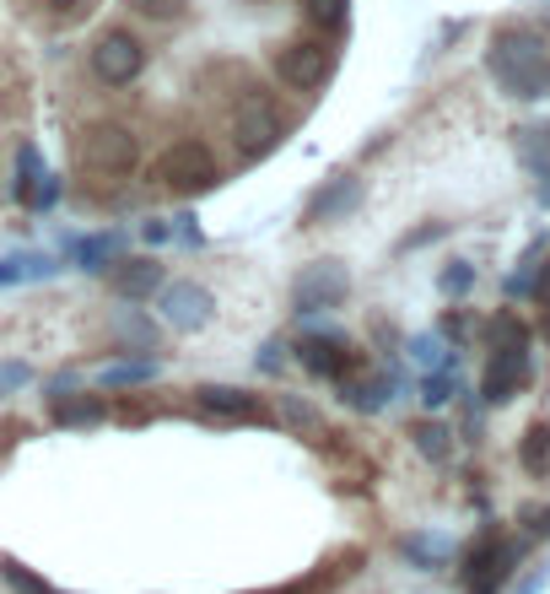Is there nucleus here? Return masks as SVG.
Instances as JSON below:
<instances>
[{
  "mask_svg": "<svg viewBox=\"0 0 550 594\" xmlns=\"http://www.w3.org/2000/svg\"><path fill=\"white\" fill-rule=\"evenodd\" d=\"M491 76L508 98H550V49L529 27H502L491 38Z\"/></svg>",
  "mask_w": 550,
  "mask_h": 594,
  "instance_id": "nucleus-1",
  "label": "nucleus"
},
{
  "mask_svg": "<svg viewBox=\"0 0 550 594\" xmlns=\"http://www.w3.org/2000/svg\"><path fill=\"white\" fill-rule=\"evenodd\" d=\"M76 162H82L92 178H125V173H136V162H140L136 131H130V125H114V120L87 125L82 141H76Z\"/></svg>",
  "mask_w": 550,
  "mask_h": 594,
  "instance_id": "nucleus-2",
  "label": "nucleus"
},
{
  "mask_svg": "<svg viewBox=\"0 0 550 594\" xmlns=\"http://www.w3.org/2000/svg\"><path fill=\"white\" fill-rule=\"evenodd\" d=\"M157 173H162V184L178 189V195H200V189H211V184L222 178V173H216V157H211L205 141H173V147L162 151Z\"/></svg>",
  "mask_w": 550,
  "mask_h": 594,
  "instance_id": "nucleus-3",
  "label": "nucleus"
},
{
  "mask_svg": "<svg viewBox=\"0 0 550 594\" xmlns=\"http://www.w3.org/2000/svg\"><path fill=\"white\" fill-rule=\"evenodd\" d=\"M346 287H351V276H346L340 260H313V265H302V276L291 282V297H297L302 313H329V308L346 297Z\"/></svg>",
  "mask_w": 550,
  "mask_h": 594,
  "instance_id": "nucleus-4",
  "label": "nucleus"
},
{
  "mask_svg": "<svg viewBox=\"0 0 550 594\" xmlns=\"http://www.w3.org/2000/svg\"><path fill=\"white\" fill-rule=\"evenodd\" d=\"M140 65H146V49H140V38H130V33H103L98 49H92V76L109 82V87L136 82Z\"/></svg>",
  "mask_w": 550,
  "mask_h": 594,
  "instance_id": "nucleus-5",
  "label": "nucleus"
},
{
  "mask_svg": "<svg viewBox=\"0 0 550 594\" xmlns=\"http://www.w3.org/2000/svg\"><path fill=\"white\" fill-rule=\"evenodd\" d=\"M524 379H529V357H524V346H497V357L486 362L480 395H486L491 406H502V400H513V395L524 389Z\"/></svg>",
  "mask_w": 550,
  "mask_h": 594,
  "instance_id": "nucleus-6",
  "label": "nucleus"
},
{
  "mask_svg": "<svg viewBox=\"0 0 550 594\" xmlns=\"http://www.w3.org/2000/svg\"><path fill=\"white\" fill-rule=\"evenodd\" d=\"M329 71H335V54L324 44H291V49H280V82L297 87V92L318 87Z\"/></svg>",
  "mask_w": 550,
  "mask_h": 594,
  "instance_id": "nucleus-7",
  "label": "nucleus"
},
{
  "mask_svg": "<svg viewBox=\"0 0 550 594\" xmlns=\"http://www.w3.org/2000/svg\"><path fill=\"white\" fill-rule=\"evenodd\" d=\"M233 136H238V147L249 151H271L275 136H280V114H275V103H265V98H249L238 114H233Z\"/></svg>",
  "mask_w": 550,
  "mask_h": 594,
  "instance_id": "nucleus-8",
  "label": "nucleus"
},
{
  "mask_svg": "<svg viewBox=\"0 0 550 594\" xmlns=\"http://www.w3.org/2000/svg\"><path fill=\"white\" fill-rule=\"evenodd\" d=\"M211 293L205 287H195V282H173V287H162V319L173 324V330H200L205 319H211Z\"/></svg>",
  "mask_w": 550,
  "mask_h": 594,
  "instance_id": "nucleus-9",
  "label": "nucleus"
},
{
  "mask_svg": "<svg viewBox=\"0 0 550 594\" xmlns=\"http://www.w3.org/2000/svg\"><path fill=\"white\" fill-rule=\"evenodd\" d=\"M362 206V178H351V173H340V178H329L313 200H308V227H324V222H340L346 211H357Z\"/></svg>",
  "mask_w": 550,
  "mask_h": 594,
  "instance_id": "nucleus-10",
  "label": "nucleus"
},
{
  "mask_svg": "<svg viewBox=\"0 0 550 594\" xmlns=\"http://www.w3.org/2000/svg\"><path fill=\"white\" fill-rule=\"evenodd\" d=\"M195 406H200L205 417H216V422H254V417H260V395L233 389V384H205V389L195 395Z\"/></svg>",
  "mask_w": 550,
  "mask_h": 594,
  "instance_id": "nucleus-11",
  "label": "nucleus"
},
{
  "mask_svg": "<svg viewBox=\"0 0 550 594\" xmlns=\"http://www.w3.org/2000/svg\"><path fill=\"white\" fill-rule=\"evenodd\" d=\"M297 357H302V368L318 373V379H340V373H351V357H346L340 341H302Z\"/></svg>",
  "mask_w": 550,
  "mask_h": 594,
  "instance_id": "nucleus-12",
  "label": "nucleus"
},
{
  "mask_svg": "<svg viewBox=\"0 0 550 594\" xmlns=\"http://www.w3.org/2000/svg\"><path fill=\"white\" fill-rule=\"evenodd\" d=\"M162 287V265L157 260H130L125 271H120V293L125 297H151Z\"/></svg>",
  "mask_w": 550,
  "mask_h": 594,
  "instance_id": "nucleus-13",
  "label": "nucleus"
},
{
  "mask_svg": "<svg viewBox=\"0 0 550 594\" xmlns=\"http://www.w3.org/2000/svg\"><path fill=\"white\" fill-rule=\"evenodd\" d=\"M518 157H524L535 173H550V125L546 131H518Z\"/></svg>",
  "mask_w": 550,
  "mask_h": 594,
  "instance_id": "nucleus-14",
  "label": "nucleus"
},
{
  "mask_svg": "<svg viewBox=\"0 0 550 594\" xmlns=\"http://www.w3.org/2000/svg\"><path fill=\"white\" fill-rule=\"evenodd\" d=\"M54 422H65V428H92V422H103V406H98V400H54Z\"/></svg>",
  "mask_w": 550,
  "mask_h": 594,
  "instance_id": "nucleus-15",
  "label": "nucleus"
},
{
  "mask_svg": "<svg viewBox=\"0 0 550 594\" xmlns=\"http://www.w3.org/2000/svg\"><path fill=\"white\" fill-rule=\"evenodd\" d=\"M524 465H529V470H546L550 465V422H535V428L524 433Z\"/></svg>",
  "mask_w": 550,
  "mask_h": 594,
  "instance_id": "nucleus-16",
  "label": "nucleus"
},
{
  "mask_svg": "<svg viewBox=\"0 0 550 594\" xmlns=\"http://www.w3.org/2000/svg\"><path fill=\"white\" fill-rule=\"evenodd\" d=\"M411 438H415V448H421L426 459H448V428H437V422H415Z\"/></svg>",
  "mask_w": 550,
  "mask_h": 594,
  "instance_id": "nucleus-17",
  "label": "nucleus"
},
{
  "mask_svg": "<svg viewBox=\"0 0 550 594\" xmlns=\"http://www.w3.org/2000/svg\"><path fill=\"white\" fill-rule=\"evenodd\" d=\"M16 173H22V178H16V195H22V200H38L33 178H43V173H38V151H33V147L16 151Z\"/></svg>",
  "mask_w": 550,
  "mask_h": 594,
  "instance_id": "nucleus-18",
  "label": "nucleus"
},
{
  "mask_svg": "<svg viewBox=\"0 0 550 594\" xmlns=\"http://www.w3.org/2000/svg\"><path fill=\"white\" fill-rule=\"evenodd\" d=\"M157 373V362H114L103 368V384H146Z\"/></svg>",
  "mask_w": 550,
  "mask_h": 594,
  "instance_id": "nucleus-19",
  "label": "nucleus"
},
{
  "mask_svg": "<svg viewBox=\"0 0 550 594\" xmlns=\"http://www.w3.org/2000/svg\"><path fill=\"white\" fill-rule=\"evenodd\" d=\"M346 5H351V0H308V16H313L318 27H340V22H346Z\"/></svg>",
  "mask_w": 550,
  "mask_h": 594,
  "instance_id": "nucleus-20",
  "label": "nucleus"
},
{
  "mask_svg": "<svg viewBox=\"0 0 550 594\" xmlns=\"http://www.w3.org/2000/svg\"><path fill=\"white\" fill-rule=\"evenodd\" d=\"M470 287H475V271H470V265H448V271H442V293H470Z\"/></svg>",
  "mask_w": 550,
  "mask_h": 594,
  "instance_id": "nucleus-21",
  "label": "nucleus"
},
{
  "mask_svg": "<svg viewBox=\"0 0 550 594\" xmlns=\"http://www.w3.org/2000/svg\"><path fill=\"white\" fill-rule=\"evenodd\" d=\"M405 552H411L415 562H426V568H432L437 557H448V541H405Z\"/></svg>",
  "mask_w": 550,
  "mask_h": 594,
  "instance_id": "nucleus-22",
  "label": "nucleus"
},
{
  "mask_svg": "<svg viewBox=\"0 0 550 594\" xmlns=\"http://www.w3.org/2000/svg\"><path fill=\"white\" fill-rule=\"evenodd\" d=\"M114 255V238H92V244H82V260H87V271H103V260Z\"/></svg>",
  "mask_w": 550,
  "mask_h": 594,
  "instance_id": "nucleus-23",
  "label": "nucleus"
},
{
  "mask_svg": "<svg viewBox=\"0 0 550 594\" xmlns=\"http://www.w3.org/2000/svg\"><path fill=\"white\" fill-rule=\"evenodd\" d=\"M130 5H136L140 16H157V22H162V16H178V11H184V0H130Z\"/></svg>",
  "mask_w": 550,
  "mask_h": 594,
  "instance_id": "nucleus-24",
  "label": "nucleus"
},
{
  "mask_svg": "<svg viewBox=\"0 0 550 594\" xmlns=\"http://www.w3.org/2000/svg\"><path fill=\"white\" fill-rule=\"evenodd\" d=\"M442 400H448V373L426 379V406H442Z\"/></svg>",
  "mask_w": 550,
  "mask_h": 594,
  "instance_id": "nucleus-25",
  "label": "nucleus"
},
{
  "mask_svg": "<svg viewBox=\"0 0 550 594\" xmlns=\"http://www.w3.org/2000/svg\"><path fill=\"white\" fill-rule=\"evenodd\" d=\"M146 238L151 244H167V222H146Z\"/></svg>",
  "mask_w": 550,
  "mask_h": 594,
  "instance_id": "nucleus-26",
  "label": "nucleus"
},
{
  "mask_svg": "<svg viewBox=\"0 0 550 594\" xmlns=\"http://www.w3.org/2000/svg\"><path fill=\"white\" fill-rule=\"evenodd\" d=\"M43 5H54V11H71V5H76V0H43Z\"/></svg>",
  "mask_w": 550,
  "mask_h": 594,
  "instance_id": "nucleus-27",
  "label": "nucleus"
}]
</instances>
